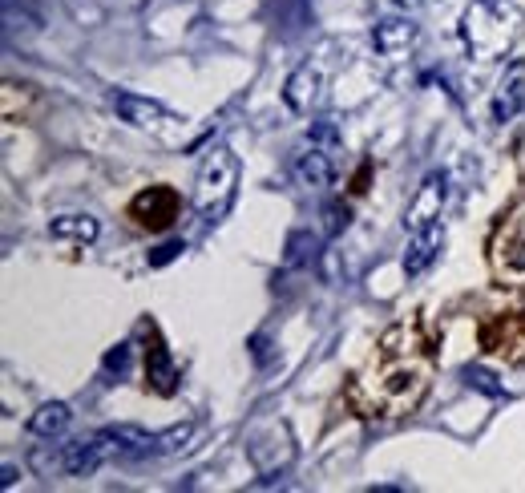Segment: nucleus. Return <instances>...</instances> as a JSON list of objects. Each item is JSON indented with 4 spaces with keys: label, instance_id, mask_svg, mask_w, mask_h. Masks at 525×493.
I'll return each instance as SVG.
<instances>
[{
    "label": "nucleus",
    "instance_id": "nucleus-1",
    "mask_svg": "<svg viewBox=\"0 0 525 493\" xmlns=\"http://www.w3.org/2000/svg\"><path fill=\"white\" fill-rule=\"evenodd\" d=\"M433 384V344L416 324H396L380 336L368 364L352 384V401L364 417H408Z\"/></svg>",
    "mask_w": 525,
    "mask_h": 493
},
{
    "label": "nucleus",
    "instance_id": "nucleus-2",
    "mask_svg": "<svg viewBox=\"0 0 525 493\" xmlns=\"http://www.w3.org/2000/svg\"><path fill=\"white\" fill-rule=\"evenodd\" d=\"M461 37L477 61H501L521 37V13L509 0H473L461 17Z\"/></svg>",
    "mask_w": 525,
    "mask_h": 493
},
{
    "label": "nucleus",
    "instance_id": "nucleus-3",
    "mask_svg": "<svg viewBox=\"0 0 525 493\" xmlns=\"http://www.w3.org/2000/svg\"><path fill=\"white\" fill-rule=\"evenodd\" d=\"M235 194H239V158L219 146L210 150L202 170H198V182H194V207L206 223H223L227 211L235 207Z\"/></svg>",
    "mask_w": 525,
    "mask_h": 493
},
{
    "label": "nucleus",
    "instance_id": "nucleus-4",
    "mask_svg": "<svg viewBox=\"0 0 525 493\" xmlns=\"http://www.w3.org/2000/svg\"><path fill=\"white\" fill-rule=\"evenodd\" d=\"M489 267L501 287H525V199L501 215L489 239Z\"/></svg>",
    "mask_w": 525,
    "mask_h": 493
},
{
    "label": "nucleus",
    "instance_id": "nucleus-5",
    "mask_svg": "<svg viewBox=\"0 0 525 493\" xmlns=\"http://www.w3.org/2000/svg\"><path fill=\"white\" fill-rule=\"evenodd\" d=\"M194 425H174L166 433H146L134 425H118V429H105L97 433V445L105 449V457H126V461H142V457H162V453H178L190 441Z\"/></svg>",
    "mask_w": 525,
    "mask_h": 493
},
{
    "label": "nucleus",
    "instance_id": "nucleus-6",
    "mask_svg": "<svg viewBox=\"0 0 525 493\" xmlns=\"http://www.w3.org/2000/svg\"><path fill=\"white\" fill-rule=\"evenodd\" d=\"M110 106H114V114L126 122V126H134V130H142V134H150V138H158V142H178V138H186V118L182 114H174V110H166L162 102H150V97H138V93H114L110 97Z\"/></svg>",
    "mask_w": 525,
    "mask_h": 493
},
{
    "label": "nucleus",
    "instance_id": "nucleus-7",
    "mask_svg": "<svg viewBox=\"0 0 525 493\" xmlns=\"http://www.w3.org/2000/svg\"><path fill=\"white\" fill-rule=\"evenodd\" d=\"M445 203H449V174H445V170L425 174V182L416 186L412 203H408V211H404V231H408V235H416V231L437 227V223H441Z\"/></svg>",
    "mask_w": 525,
    "mask_h": 493
},
{
    "label": "nucleus",
    "instance_id": "nucleus-8",
    "mask_svg": "<svg viewBox=\"0 0 525 493\" xmlns=\"http://www.w3.org/2000/svg\"><path fill=\"white\" fill-rule=\"evenodd\" d=\"M178 215H182V199L174 186H150L130 203V219L146 231H166L178 223Z\"/></svg>",
    "mask_w": 525,
    "mask_h": 493
},
{
    "label": "nucleus",
    "instance_id": "nucleus-9",
    "mask_svg": "<svg viewBox=\"0 0 525 493\" xmlns=\"http://www.w3.org/2000/svg\"><path fill=\"white\" fill-rule=\"evenodd\" d=\"M146 384L158 392V397H174L178 392V368H174V360H170V352L154 328H150V348H146Z\"/></svg>",
    "mask_w": 525,
    "mask_h": 493
},
{
    "label": "nucleus",
    "instance_id": "nucleus-10",
    "mask_svg": "<svg viewBox=\"0 0 525 493\" xmlns=\"http://www.w3.org/2000/svg\"><path fill=\"white\" fill-rule=\"evenodd\" d=\"M441 247H445V227H441V223L429 227V231H416V235L408 239V251H404V275L416 279L420 271H429L433 259L441 255Z\"/></svg>",
    "mask_w": 525,
    "mask_h": 493
},
{
    "label": "nucleus",
    "instance_id": "nucleus-11",
    "mask_svg": "<svg viewBox=\"0 0 525 493\" xmlns=\"http://www.w3.org/2000/svg\"><path fill=\"white\" fill-rule=\"evenodd\" d=\"M525 110V65L517 61L509 73H505V81L497 85V97H493V122H513L517 114Z\"/></svg>",
    "mask_w": 525,
    "mask_h": 493
},
{
    "label": "nucleus",
    "instance_id": "nucleus-12",
    "mask_svg": "<svg viewBox=\"0 0 525 493\" xmlns=\"http://www.w3.org/2000/svg\"><path fill=\"white\" fill-rule=\"evenodd\" d=\"M283 97H287V106L295 114H311V106L320 102V69H311V65L295 69L283 85Z\"/></svg>",
    "mask_w": 525,
    "mask_h": 493
},
{
    "label": "nucleus",
    "instance_id": "nucleus-13",
    "mask_svg": "<svg viewBox=\"0 0 525 493\" xmlns=\"http://www.w3.org/2000/svg\"><path fill=\"white\" fill-rule=\"evenodd\" d=\"M412 41H416V25L400 21V17L376 21V29H372V49L384 57H400L404 49H412Z\"/></svg>",
    "mask_w": 525,
    "mask_h": 493
},
{
    "label": "nucleus",
    "instance_id": "nucleus-14",
    "mask_svg": "<svg viewBox=\"0 0 525 493\" xmlns=\"http://www.w3.org/2000/svg\"><path fill=\"white\" fill-rule=\"evenodd\" d=\"M101 457H105V449L97 441H69L57 449V469L69 477H89L101 465Z\"/></svg>",
    "mask_w": 525,
    "mask_h": 493
},
{
    "label": "nucleus",
    "instance_id": "nucleus-15",
    "mask_svg": "<svg viewBox=\"0 0 525 493\" xmlns=\"http://www.w3.org/2000/svg\"><path fill=\"white\" fill-rule=\"evenodd\" d=\"M295 178H299L307 190H328V186L336 182V166H332V158H328L320 146H311V150H303V154L295 158Z\"/></svg>",
    "mask_w": 525,
    "mask_h": 493
},
{
    "label": "nucleus",
    "instance_id": "nucleus-16",
    "mask_svg": "<svg viewBox=\"0 0 525 493\" xmlns=\"http://www.w3.org/2000/svg\"><path fill=\"white\" fill-rule=\"evenodd\" d=\"M69 421H73V409H69L65 401H49V405H41V409L29 417V433H33V437H57V433L69 429Z\"/></svg>",
    "mask_w": 525,
    "mask_h": 493
},
{
    "label": "nucleus",
    "instance_id": "nucleus-17",
    "mask_svg": "<svg viewBox=\"0 0 525 493\" xmlns=\"http://www.w3.org/2000/svg\"><path fill=\"white\" fill-rule=\"evenodd\" d=\"M49 235L53 239H73V243H93L101 235V227L89 215H61V219L49 223Z\"/></svg>",
    "mask_w": 525,
    "mask_h": 493
},
{
    "label": "nucleus",
    "instance_id": "nucleus-18",
    "mask_svg": "<svg viewBox=\"0 0 525 493\" xmlns=\"http://www.w3.org/2000/svg\"><path fill=\"white\" fill-rule=\"evenodd\" d=\"M315 251H320V235L295 231V235L287 239V255H283V263H287V267H303V263L315 259Z\"/></svg>",
    "mask_w": 525,
    "mask_h": 493
},
{
    "label": "nucleus",
    "instance_id": "nucleus-19",
    "mask_svg": "<svg viewBox=\"0 0 525 493\" xmlns=\"http://www.w3.org/2000/svg\"><path fill=\"white\" fill-rule=\"evenodd\" d=\"M461 376H465V384H469V388L485 392V397H493V401H501V397H505V388L497 384V376H493V372H485V368H473V364H469Z\"/></svg>",
    "mask_w": 525,
    "mask_h": 493
},
{
    "label": "nucleus",
    "instance_id": "nucleus-20",
    "mask_svg": "<svg viewBox=\"0 0 525 493\" xmlns=\"http://www.w3.org/2000/svg\"><path fill=\"white\" fill-rule=\"evenodd\" d=\"M307 138H311V146H340V130H336V122H332V118L315 122Z\"/></svg>",
    "mask_w": 525,
    "mask_h": 493
},
{
    "label": "nucleus",
    "instance_id": "nucleus-21",
    "mask_svg": "<svg viewBox=\"0 0 525 493\" xmlns=\"http://www.w3.org/2000/svg\"><path fill=\"white\" fill-rule=\"evenodd\" d=\"M130 368V344H118V348H110V356H105V372H126Z\"/></svg>",
    "mask_w": 525,
    "mask_h": 493
},
{
    "label": "nucleus",
    "instance_id": "nucleus-22",
    "mask_svg": "<svg viewBox=\"0 0 525 493\" xmlns=\"http://www.w3.org/2000/svg\"><path fill=\"white\" fill-rule=\"evenodd\" d=\"M182 251H186V243H182V239H174V243H162V247L150 255V267H166V263H170V259H178Z\"/></svg>",
    "mask_w": 525,
    "mask_h": 493
},
{
    "label": "nucleus",
    "instance_id": "nucleus-23",
    "mask_svg": "<svg viewBox=\"0 0 525 493\" xmlns=\"http://www.w3.org/2000/svg\"><path fill=\"white\" fill-rule=\"evenodd\" d=\"M324 215H328V235H340V231L348 227V207H340V203H332V207H328Z\"/></svg>",
    "mask_w": 525,
    "mask_h": 493
},
{
    "label": "nucleus",
    "instance_id": "nucleus-24",
    "mask_svg": "<svg viewBox=\"0 0 525 493\" xmlns=\"http://www.w3.org/2000/svg\"><path fill=\"white\" fill-rule=\"evenodd\" d=\"M0 485H5V489L17 485V465H5V469H0Z\"/></svg>",
    "mask_w": 525,
    "mask_h": 493
},
{
    "label": "nucleus",
    "instance_id": "nucleus-25",
    "mask_svg": "<svg viewBox=\"0 0 525 493\" xmlns=\"http://www.w3.org/2000/svg\"><path fill=\"white\" fill-rule=\"evenodd\" d=\"M392 5H400V9H420L425 0H392Z\"/></svg>",
    "mask_w": 525,
    "mask_h": 493
}]
</instances>
